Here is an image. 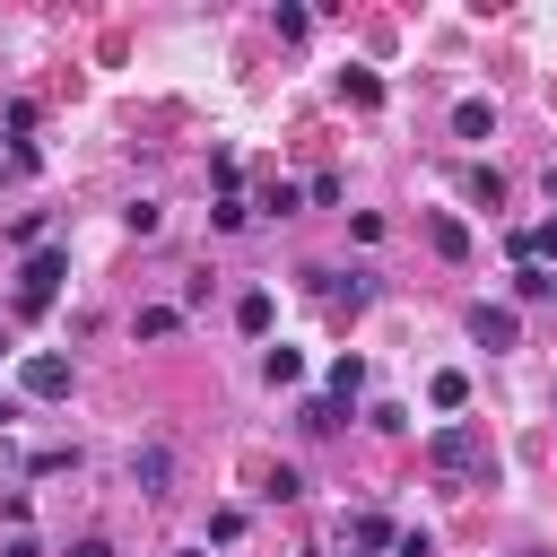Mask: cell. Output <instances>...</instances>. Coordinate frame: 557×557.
<instances>
[{
	"instance_id": "obj_11",
	"label": "cell",
	"mask_w": 557,
	"mask_h": 557,
	"mask_svg": "<svg viewBox=\"0 0 557 557\" xmlns=\"http://www.w3.org/2000/svg\"><path fill=\"white\" fill-rule=\"evenodd\" d=\"M339 96H348L357 113H374V104H383V78H374V70H339Z\"/></svg>"
},
{
	"instance_id": "obj_6",
	"label": "cell",
	"mask_w": 557,
	"mask_h": 557,
	"mask_svg": "<svg viewBox=\"0 0 557 557\" xmlns=\"http://www.w3.org/2000/svg\"><path fill=\"white\" fill-rule=\"evenodd\" d=\"M131 487H139V496H165V487H174V453H165V444H139V453H131Z\"/></svg>"
},
{
	"instance_id": "obj_8",
	"label": "cell",
	"mask_w": 557,
	"mask_h": 557,
	"mask_svg": "<svg viewBox=\"0 0 557 557\" xmlns=\"http://www.w3.org/2000/svg\"><path fill=\"white\" fill-rule=\"evenodd\" d=\"M426 244H435L444 261H470V226H461L453 209H435V218H426Z\"/></svg>"
},
{
	"instance_id": "obj_9",
	"label": "cell",
	"mask_w": 557,
	"mask_h": 557,
	"mask_svg": "<svg viewBox=\"0 0 557 557\" xmlns=\"http://www.w3.org/2000/svg\"><path fill=\"white\" fill-rule=\"evenodd\" d=\"M453 131H461V139H487V131H496V104H487V96H461V104H453Z\"/></svg>"
},
{
	"instance_id": "obj_7",
	"label": "cell",
	"mask_w": 557,
	"mask_h": 557,
	"mask_svg": "<svg viewBox=\"0 0 557 557\" xmlns=\"http://www.w3.org/2000/svg\"><path fill=\"white\" fill-rule=\"evenodd\" d=\"M270 322H278L270 287H244V296H235V331H244V339H270Z\"/></svg>"
},
{
	"instance_id": "obj_25",
	"label": "cell",
	"mask_w": 557,
	"mask_h": 557,
	"mask_svg": "<svg viewBox=\"0 0 557 557\" xmlns=\"http://www.w3.org/2000/svg\"><path fill=\"white\" fill-rule=\"evenodd\" d=\"M70 557H113V540H96V531H87V540H78Z\"/></svg>"
},
{
	"instance_id": "obj_20",
	"label": "cell",
	"mask_w": 557,
	"mask_h": 557,
	"mask_svg": "<svg viewBox=\"0 0 557 557\" xmlns=\"http://www.w3.org/2000/svg\"><path fill=\"white\" fill-rule=\"evenodd\" d=\"M339 418H348V409H339V400H331V392H322V400H305V435H331V426H339Z\"/></svg>"
},
{
	"instance_id": "obj_5",
	"label": "cell",
	"mask_w": 557,
	"mask_h": 557,
	"mask_svg": "<svg viewBox=\"0 0 557 557\" xmlns=\"http://www.w3.org/2000/svg\"><path fill=\"white\" fill-rule=\"evenodd\" d=\"M470 339H479V348H513V339H522V313H513V305H470Z\"/></svg>"
},
{
	"instance_id": "obj_27",
	"label": "cell",
	"mask_w": 557,
	"mask_h": 557,
	"mask_svg": "<svg viewBox=\"0 0 557 557\" xmlns=\"http://www.w3.org/2000/svg\"><path fill=\"white\" fill-rule=\"evenodd\" d=\"M9 418H17V409H9V400H0V426H9Z\"/></svg>"
},
{
	"instance_id": "obj_24",
	"label": "cell",
	"mask_w": 557,
	"mask_h": 557,
	"mask_svg": "<svg viewBox=\"0 0 557 557\" xmlns=\"http://www.w3.org/2000/svg\"><path fill=\"white\" fill-rule=\"evenodd\" d=\"M392 557H435V540H426V531H400V540H392Z\"/></svg>"
},
{
	"instance_id": "obj_21",
	"label": "cell",
	"mask_w": 557,
	"mask_h": 557,
	"mask_svg": "<svg viewBox=\"0 0 557 557\" xmlns=\"http://www.w3.org/2000/svg\"><path fill=\"white\" fill-rule=\"evenodd\" d=\"M122 226H131V235H157V226H165V209H157V200H131V209H122Z\"/></svg>"
},
{
	"instance_id": "obj_1",
	"label": "cell",
	"mask_w": 557,
	"mask_h": 557,
	"mask_svg": "<svg viewBox=\"0 0 557 557\" xmlns=\"http://www.w3.org/2000/svg\"><path fill=\"white\" fill-rule=\"evenodd\" d=\"M426 461H435L444 479H461V487H470V479H496V453H487L479 426H435V435H426Z\"/></svg>"
},
{
	"instance_id": "obj_13",
	"label": "cell",
	"mask_w": 557,
	"mask_h": 557,
	"mask_svg": "<svg viewBox=\"0 0 557 557\" xmlns=\"http://www.w3.org/2000/svg\"><path fill=\"white\" fill-rule=\"evenodd\" d=\"M183 331V305H139V339H174Z\"/></svg>"
},
{
	"instance_id": "obj_22",
	"label": "cell",
	"mask_w": 557,
	"mask_h": 557,
	"mask_svg": "<svg viewBox=\"0 0 557 557\" xmlns=\"http://www.w3.org/2000/svg\"><path fill=\"white\" fill-rule=\"evenodd\" d=\"M9 244H17V252H35V244H44V218H35V209H26V218H9Z\"/></svg>"
},
{
	"instance_id": "obj_17",
	"label": "cell",
	"mask_w": 557,
	"mask_h": 557,
	"mask_svg": "<svg viewBox=\"0 0 557 557\" xmlns=\"http://www.w3.org/2000/svg\"><path fill=\"white\" fill-rule=\"evenodd\" d=\"M513 296H522V305H540V296H557V278H548L540 261H522V270H513Z\"/></svg>"
},
{
	"instance_id": "obj_26",
	"label": "cell",
	"mask_w": 557,
	"mask_h": 557,
	"mask_svg": "<svg viewBox=\"0 0 557 557\" xmlns=\"http://www.w3.org/2000/svg\"><path fill=\"white\" fill-rule=\"evenodd\" d=\"M9 557H35V540H26V531H17V540H9Z\"/></svg>"
},
{
	"instance_id": "obj_3",
	"label": "cell",
	"mask_w": 557,
	"mask_h": 557,
	"mask_svg": "<svg viewBox=\"0 0 557 557\" xmlns=\"http://www.w3.org/2000/svg\"><path fill=\"white\" fill-rule=\"evenodd\" d=\"M17 383H26V400H70V357H52V348H35V357L17 366Z\"/></svg>"
},
{
	"instance_id": "obj_19",
	"label": "cell",
	"mask_w": 557,
	"mask_h": 557,
	"mask_svg": "<svg viewBox=\"0 0 557 557\" xmlns=\"http://www.w3.org/2000/svg\"><path fill=\"white\" fill-rule=\"evenodd\" d=\"M296 200H305L296 183H261V200H252V209H270V218H296Z\"/></svg>"
},
{
	"instance_id": "obj_18",
	"label": "cell",
	"mask_w": 557,
	"mask_h": 557,
	"mask_svg": "<svg viewBox=\"0 0 557 557\" xmlns=\"http://www.w3.org/2000/svg\"><path fill=\"white\" fill-rule=\"evenodd\" d=\"M261 374H270V383H305V357H296V348H261Z\"/></svg>"
},
{
	"instance_id": "obj_15",
	"label": "cell",
	"mask_w": 557,
	"mask_h": 557,
	"mask_svg": "<svg viewBox=\"0 0 557 557\" xmlns=\"http://www.w3.org/2000/svg\"><path fill=\"white\" fill-rule=\"evenodd\" d=\"M426 400H435V409H461V400H470V374H461V366H444V374L426 383Z\"/></svg>"
},
{
	"instance_id": "obj_16",
	"label": "cell",
	"mask_w": 557,
	"mask_h": 557,
	"mask_svg": "<svg viewBox=\"0 0 557 557\" xmlns=\"http://www.w3.org/2000/svg\"><path fill=\"white\" fill-rule=\"evenodd\" d=\"M461 183H470V200H479V209H496V200H505V174H496V165H470Z\"/></svg>"
},
{
	"instance_id": "obj_23",
	"label": "cell",
	"mask_w": 557,
	"mask_h": 557,
	"mask_svg": "<svg viewBox=\"0 0 557 557\" xmlns=\"http://www.w3.org/2000/svg\"><path fill=\"white\" fill-rule=\"evenodd\" d=\"M209 540H218V548H226V540H244V513H235V505H218V513H209Z\"/></svg>"
},
{
	"instance_id": "obj_4",
	"label": "cell",
	"mask_w": 557,
	"mask_h": 557,
	"mask_svg": "<svg viewBox=\"0 0 557 557\" xmlns=\"http://www.w3.org/2000/svg\"><path fill=\"white\" fill-rule=\"evenodd\" d=\"M305 278H313V296H322V305H348V313L374 296V278H366V270H305Z\"/></svg>"
},
{
	"instance_id": "obj_14",
	"label": "cell",
	"mask_w": 557,
	"mask_h": 557,
	"mask_svg": "<svg viewBox=\"0 0 557 557\" xmlns=\"http://www.w3.org/2000/svg\"><path fill=\"white\" fill-rule=\"evenodd\" d=\"M357 392H366V357H339V366H331V400H339V409H348V400H357Z\"/></svg>"
},
{
	"instance_id": "obj_10",
	"label": "cell",
	"mask_w": 557,
	"mask_h": 557,
	"mask_svg": "<svg viewBox=\"0 0 557 557\" xmlns=\"http://www.w3.org/2000/svg\"><path fill=\"white\" fill-rule=\"evenodd\" d=\"M209 226H218V235H244V226H252V200H244V191H218V200H209Z\"/></svg>"
},
{
	"instance_id": "obj_12",
	"label": "cell",
	"mask_w": 557,
	"mask_h": 557,
	"mask_svg": "<svg viewBox=\"0 0 557 557\" xmlns=\"http://www.w3.org/2000/svg\"><path fill=\"white\" fill-rule=\"evenodd\" d=\"M348 540H357V557H366V548H392L400 531H392V513H357V522H348Z\"/></svg>"
},
{
	"instance_id": "obj_2",
	"label": "cell",
	"mask_w": 557,
	"mask_h": 557,
	"mask_svg": "<svg viewBox=\"0 0 557 557\" xmlns=\"http://www.w3.org/2000/svg\"><path fill=\"white\" fill-rule=\"evenodd\" d=\"M61 278H70V252H61V244H35V252L17 261V313H52Z\"/></svg>"
}]
</instances>
